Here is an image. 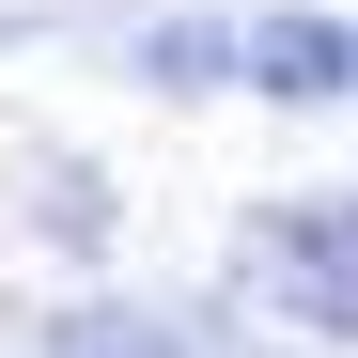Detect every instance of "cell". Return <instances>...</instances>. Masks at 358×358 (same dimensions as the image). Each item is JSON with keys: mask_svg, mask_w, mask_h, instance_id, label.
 I'll return each instance as SVG.
<instances>
[{"mask_svg": "<svg viewBox=\"0 0 358 358\" xmlns=\"http://www.w3.org/2000/svg\"><path fill=\"white\" fill-rule=\"evenodd\" d=\"M250 78H265V94H343V78H358V47H343L327 16H280V31L250 47Z\"/></svg>", "mask_w": 358, "mask_h": 358, "instance_id": "7a4b0ae2", "label": "cell"}, {"mask_svg": "<svg viewBox=\"0 0 358 358\" xmlns=\"http://www.w3.org/2000/svg\"><path fill=\"white\" fill-rule=\"evenodd\" d=\"M280 280H327L312 312H327V327H358V203H327V218H280Z\"/></svg>", "mask_w": 358, "mask_h": 358, "instance_id": "6da1fadb", "label": "cell"}]
</instances>
